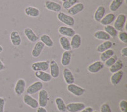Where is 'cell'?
Segmentation results:
<instances>
[{
	"label": "cell",
	"mask_w": 127,
	"mask_h": 112,
	"mask_svg": "<svg viewBox=\"0 0 127 112\" xmlns=\"http://www.w3.org/2000/svg\"><path fill=\"white\" fill-rule=\"evenodd\" d=\"M60 1H62V2H64V1H67V0H60Z\"/></svg>",
	"instance_id": "46"
},
{
	"label": "cell",
	"mask_w": 127,
	"mask_h": 112,
	"mask_svg": "<svg viewBox=\"0 0 127 112\" xmlns=\"http://www.w3.org/2000/svg\"><path fill=\"white\" fill-rule=\"evenodd\" d=\"M92 112H98V111H93Z\"/></svg>",
	"instance_id": "47"
},
{
	"label": "cell",
	"mask_w": 127,
	"mask_h": 112,
	"mask_svg": "<svg viewBox=\"0 0 127 112\" xmlns=\"http://www.w3.org/2000/svg\"><path fill=\"white\" fill-rule=\"evenodd\" d=\"M113 46V43L110 41H105L102 43L98 45L97 47V51L98 53H103L105 51H107L108 49H111Z\"/></svg>",
	"instance_id": "28"
},
{
	"label": "cell",
	"mask_w": 127,
	"mask_h": 112,
	"mask_svg": "<svg viewBox=\"0 0 127 112\" xmlns=\"http://www.w3.org/2000/svg\"><path fill=\"white\" fill-rule=\"evenodd\" d=\"M85 107L83 103H69L66 105V110L69 112H79Z\"/></svg>",
	"instance_id": "9"
},
{
	"label": "cell",
	"mask_w": 127,
	"mask_h": 112,
	"mask_svg": "<svg viewBox=\"0 0 127 112\" xmlns=\"http://www.w3.org/2000/svg\"><path fill=\"white\" fill-rule=\"evenodd\" d=\"M4 69H5V65H4V63H3V62L0 60V72L3 71Z\"/></svg>",
	"instance_id": "44"
},
{
	"label": "cell",
	"mask_w": 127,
	"mask_h": 112,
	"mask_svg": "<svg viewBox=\"0 0 127 112\" xmlns=\"http://www.w3.org/2000/svg\"><path fill=\"white\" fill-rule=\"evenodd\" d=\"M10 39L14 46H19L22 43V38L17 30H12L10 35Z\"/></svg>",
	"instance_id": "16"
},
{
	"label": "cell",
	"mask_w": 127,
	"mask_h": 112,
	"mask_svg": "<svg viewBox=\"0 0 127 112\" xmlns=\"http://www.w3.org/2000/svg\"><path fill=\"white\" fill-rule=\"evenodd\" d=\"M67 89L70 93L73 94L75 96H81L85 92V89H84L82 87L79 86L78 85L75 84H68L67 87Z\"/></svg>",
	"instance_id": "4"
},
{
	"label": "cell",
	"mask_w": 127,
	"mask_h": 112,
	"mask_svg": "<svg viewBox=\"0 0 127 112\" xmlns=\"http://www.w3.org/2000/svg\"><path fill=\"white\" fill-rule=\"evenodd\" d=\"M49 61H39V62H34L32 63L31 69L34 72L38 71H43L46 72L49 69Z\"/></svg>",
	"instance_id": "3"
},
{
	"label": "cell",
	"mask_w": 127,
	"mask_h": 112,
	"mask_svg": "<svg viewBox=\"0 0 127 112\" xmlns=\"http://www.w3.org/2000/svg\"><path fill=\"white\" fill-rule=\"evenodd\" d=\"M119 107L121 112H127V101L125 99H122L119 103Z\"/></svg>",
	"instance_id": "37"
},
{
	"label": "cell",
	"mask_w": 127,
	"mask_h": 112,
	"mask_svg": "<svg viewBox=\"0 0 127 112\" xmlns=\"http://www.w3.org/2000/svg\"><path fill=\"white\" fill-rule=\"evenodd\" d=\"M71 49H77L81 46V36L79 34H75L71 37Z\"/></svg>",
	"instance_id": "19"
},
{
	"label": "cell",
	"mask_w": 127,
	"mask_h": 112,
	"mask_svg": "<svg viewBox=\"0 0 127 112\" xmlns=\"http://www.w3.org/2000/svg\"><path fill=\"white\" fill-rule=\"evenodd\" d=\"M37 112H48L45 107L39 106V107H38V108H37Z\"/></svg>",
	"instance_id": "43"
},
{
	"label": "cell",
	"mask_w": 127,
	"mask_h": 112,
	"mask_svg": "<svg viewBox=\"0 0 127 112\" xmlns=\"http://www.w3.org/2000/svg\"><path fill=\"white\" fill-rule=\"evenodd\" d=\"M118 38L120 41L124 44H127V32L126 31H120L118 34Z\"/></svg>",
	"instance_id": "36"
},
{
	"label": "cell",
	"mask_w": 127,
	"mask_h": 112,
	"mask_svg": "<svg viewBox=\"0 0 127 112\" xmlns=\"http://www.w3.org/2000/svg\"><path fill=\"white\" fill-rule=\"evenodd\" d=\"M45 6L48 10L51 12H57V13L61 12V10H62V6L59 3H56L53 1H50V0L45 1Z\"/></svg>",
	"instance_id": "12"
},
{
	"label": "cell",
	"mask_w": 127,
	"mask_h": 112,
	"mask_svg": "<svg viewBox=\"0 0 127 112\" xmlns=\"http://www.w3.org/2000/svg\"><path fill=\"white\" fill-rule=\"evenodd\" d=\"M26 82L24 79H19L15 86V93L17 96H20L26 90Z\"/></svg>",
	"instance_id": "7"
},
{
	"label": "cell",
	"mask_w": 127,
	"mask_h": 112,
	"mask_svg": "<svg viewBox=\"0 0 127 112\" xmlns=\"http://www.w3.org/2000/svg\"><path fill=\"white\" fill-rule=\"evenodd\" d=\"M3 50H4V49H3V46H1V45H0V53H3Z\"/></svg>",
	"instance_id": "45"
},
{
	"label": "cell",
	"mask_w": 127,
	"mask_h": 112,
	"mask_svg": "<svg viewBox=\"0 0 127 112\" xmlns=\"http://www.w3.org/2000/svg\"><path fill=\"white\" fill-rule=\"evenodd\" d=\"M85 9V5L82 3H78L68 10V13L69 15H76L81 13Z\"/></svg>",
	"instance_id": "21"
},
{
	"label": "cell",
	"mask_w": 127,
	"mask_h": 112,
	"mask_svg": "<svg viewBox=\"0 0 127 112\" xmlns=\"http://www.w3.org/2000/svg\"><path fill=\"white\" fill-rule=\"evenodd\" d=\"M114 55V51L113 49H109L107 51H105L103 53H101L100 55V61L102 62H105V61L109 59V58L112 57Z\"/></svg>",
	"instance_id": "33"
},
{
	"label": "cell",
	"mask_w": 127,
	"mask_h": 112,
	"mask_svg": "<svg viewBox=\"0 0 127 112\" xmlns=\"http://www.w3.org/2000/svg\"><path fill=\"white\" fill-rule=\"evenodd\" d=\"M62 74H63L64 79L65 83L67 84V85L74 83L75 77L70 69H69L68 68H64Z\"/></svg>",
	"instance_id": "14"
},
{
	"label": "cell",
	"mask_w": 127,
	"mask_h": 112,
	"mask_svg": "<svg viewBox=\"0 0 127 112\" xmlns=\"http://www.w3.org/2000/svg\"><path fill=\"white\" fill-rule=\"evenodd\" d=\"M104 31L108 34L111 37H116L118 34L117 30L111 25L104 26Z\"/></svg>",
	"instance_id": "34"
},
{
	"label": "cell",
	"mask_w": 127,
	"mask_h": 112,
	"mask_svg": "<svg viewBox=\"0 0 127 112\" xmlns=\"http://www.w3.org/2000/svg\"><path fill=\"white\" fill-rule=\"evenodd\" d=\"M25 14L29 17H38L40 15V10L38 8L28 6L24 10Z\"/></svg>",
	"instance_id": "18"
},
{
	"label": "cell",
	"mask_w": 127,
	"mask_h": 112,
	"mask_svg": "<svg viewBox=\"0 0 127 112\" xmlns=\"http://www.w3.org/2000/svg\"><path fill=\"white\" fill-rule=\"evenodd\" d=\"M48 100H49L48 93L45 89H42L39 92V96H38L39 106L41 107H46L48 105Z\"/></svg>",
	"instance_id": "8"
},
{
	"label": "cell",
	"mask_w": 127,
	"mask_h": 112,
	"mask_svg": "<svg viewBox=\"0 0 127 112\" xmlns=\"http://www.w3.org/2000/svg\"><path fill=\"white\" fill-rule=\"evenodd\" d=\"M79 3V0H67L63 2L62 6L65 10H69L72 6L75 5L77 3Z\"/></svg>",
	"instance_id": "35"
},
{
	"label": "cell",
	"mask_w": 127,
	"mask_h": 112,
	"mask_svg": "<svg viewBox=\"0 0 127 112\" xmlns=\"http://www.w3.org/2000/svg\"><path fill=\"white\" fill-rule=\"evenodd\" d=\"M6 101L3 98L0 97V112H4V106H5Z\"/></svg>",
	"instance_id": "40"
},
{
	"label": "cell",
	"mask_w": 127,
	"mask_h": 112,
	"mask_svg": "<svg viewBox=\"0 0 127 112\" xmlns=\"http://www.w3.org/2000/svg\"><path fill=\"white\" fill-rule=\"evenodd\" d=\"M124 0H113L109 5V10L111 12H116L123 4Z\"/></svg>",
	"instance_id": "32"
},
{
	"label": "cell",
	"mask_w": 127,
	"mask_h": 112,
	"mask_svg": "<svg viewBox=\"0 0 127 112\" xmlns=\"http://www.w3.org/2000/svg\"><path fill=\"white\" fill-rule=\"evenodd\" d=\"M104 62L101 61H96L90 64L87 67V70L91 73H97L102 70L104 67Z\"/></svg>",
	"instance_id": "6"
},
{
	"label": "cell",
	"mask_w": 127,
	"mask_h": 112,
	"mask_svg": "<svg viewBox=\"0 0 127 112\" xmlns=\"http://www.w3.org/2000/svg\"><path fill=\"white\" fill-rule=\"evenodd\" d=\"M49 68L50 70V74L51 75L52 78L57 79V78L59 77L60 74V69L56 61L54 60H52L51 61H50Z\"/></svg>",
	"instance_id": "10"
},
{
	"label": "cell",
	"mask_w": 127,
	"mask_h": 112,
	"mask_svg": "<svg viewBox=\"0 0 127 112\" xmlns=\"http://www.w3.org/2000/svg\"><path fill=\"white\" fill-rule=\"evenodd\" d=\"M72 58V53L70 51H65L61 56V63L62 66L67 67L70 65Z\"/></svg>",
	"instance_id": "20"
},
{
	"label": "cell",
	"mask_w": 127,
	"mask_h": 112,
	"mask_svg": "<svg viewBox=\"0 0 127 112\" xmlns=\"http://www.w3.org/2000/svg\"><path fill=\"white\" fill-rule=\"evenodd\" d=\"M121 55L123 56H124L125 58L127 57V47H123V49H121Z\"/></svg>",
	"instance_id": "41"
},
{
	"label": "cell",
	"mask_w": 127,
	"mask_h": 112,
	"mask_svg": "<svg viewBox=\"0 0 127 112\" xmlns=\"http://www.w3.org/2000/svg\"><path fill=\"white\" fill-rule=\"evenodd\" d=\"M23 101L26 105L29 106L31 108L36 109L38 107H39V103H38V101L32 97L29 94H26L23 97Z\"/></svg>",
	"instance_id": "11"
},
{
	"label": "cell",
	"mask_w": 127,
	"mask_h": 112,
	"mask_svg": "<svg viewBox=\"0 0 127 112\" xmlns=\"http://www.w3.org/2000/svg\"><path fill=\"white\" fill-rule=\"evenodd\" d=\"M100 112H112L111 106L107 103H104L100 106Z\"/></svg>",
	"instance_id": "39"
},
{
	"label": "cell",
	"mask_w": 127,
	"mask_h": 112,
	"mask_svg": "<svg viewBox=\"0 0 127 112\" xmlns=\"http://www.w3.org/2000/svg\"><path fill=\"white\" fill-rule=\"evenodd\" d=\"M43 88V84L41 81H36L33 82L26 89V92L28 94H35L37 92H39Z\"/></svg>",
	"instance_id": "5"
},
{
	"label": "cell",
	"mask_w": 127,
	"mask_h": 112,
	"mask_svg": "<svg viewBox=\"0 0 127 112\" xmlns=\"http://www.w3.org/2000/svg\"><path fill=\"white\" fill-rule=\"evenodd\" d=\"M126 21H127V16L125 14L120 13L116 18L114 22V27L117 31H122L126 25Z\"/></svg>",
	"instance_id": "2"
},
{
	"label": "cell",
	"mask_w": 127,
	"mask_h": 112,
	"mask_svg": "<svg viewBox=\"0 0 127 112\" xmlns=\"http://www.w3.org/2000/svg\"><path fill=\"white\" fill-rule=\"evenodd\" d=\"M55 105L57 106V108L59 112H65L66 110V104L65 103L64 101L61 98L58 97L55 100Z\"/></svg>",
	"instance_id": "31"
},
{
	"label": "cell",
	"mask_w": 127,
	"mask_h": 112,
	"mask_svg": "<svg viewBox=\"0 0 127 112\" xmlns=\"http://www.w3.org/2000/svg\"><path fill=\"white\" fill-rule=\"evenodd\" d=\"M105 13V8L104 6H99L94 13V20L97 22H100L104 17Z\"/></svg>",
	"instance_id": "24"
},
{
	"label": "cell",
	"mask_w": 127,
	"mask_h": 112,
	"mask_svg": "<svg viewBox=\"0 0 127 112\" xmlns=\"http://www.w3.org/2000/svg\"><path fill=\"white\" fill-rule=\"evenodd\" d=\"M116 16L114 13H109L106 15H104L102 19L100 21V24L104 26L109 25L113 22H114Z\"/></svg>",
	"instance_id": "23"
},
{
	"label": "cell",
	"mask_w": 127,
	"mask_h": 112,
	"mask_svg": "<svg viewBox=\"0 0 127 112\" xmlns=\"http://www.w3.org/2000/svg\"><path fill=\"white\" fill-rule=\"evenodd\" d=\"M59 43L62 49L64 51H71V42L67 37L61 36L59 38Z\"/></svg>",
	"instance_id": "26"
},
{
	"label": "cell",
	"mask_w": 127,
	"mask_h": 112,
	"mask_svg": "<svg viewBox=\"0 0 127 112\" xmlns=\"http://www.w3.org/2000/svg\"><path fill=\"white\" fill-rule=\"evenodd\" d=\"M59 33L65 37H72L76 34L75 30L71 27L68 26H61L58 29Z\"/></svg>",
	"instance_id": "13"
},
{
	"label": "cell",
	"mask_w": 127,
	"mask_h": 112,
	"mask_svg": "<svg viewBox=\"0 0 127 112\" xmlns=\"http://www.w3.org/2000/svg\"><path fill=\"white\" fill-rule=\"evenodd\" d=\"M95 39L101 41H109L111 37L104 30H97L94 34Z\"/></svg>",
	"instance_id": "27"
},
{
	"label": "cell",
	"mask_w": 127,
	"mask_h": 112,
	"mask_svg": "<svg viewBox=\"0 0 127 112\" xmlns=\"http://www.w3.org/2000/svg\"><path fill=\"white\" fill-rule=\"evenodd\" d=\"M94 111L93 108L90 106H88V107H85V108L83 109L82 110L80 111V112H92Z\"/></svg>",
	"instance_id": "42"
},
{
	"label": "cell",
	"mask_w": 127,
	"mask_h": 112,
	"mask_svg": "<svg viewBox=\"0 0 127 112\" xmlns=\"http://www.w3.org/2000/svg\"><path fill=\"white\" fill-rule=\"evenodd\" d=\"M123 74L124 73H123V72L122 70L113 73V75H111V79H110L111 84L114 85V86L118 84L121 79H122V78H123Z\"/></svg>",
	"instance_id": "25"
},
{
	"label": "cell",
	"mask_w": 127,
	"mask_h": 112,
	"mask_svg": "<svg viewBox=\"0 0 127 112\" xmlns=\"http://www.w3.org/2000/svg\"><path fill=\"white\" fill-rule=\"evenodd\" d=\"M116 60H117L115 56H112V57L109 58V59H107V60L104 62V65H105V66L109 68L110 67L112 66V65H113V64H114V63L116 62Z\"/></svg>",
	"instance_id": "38"
},
{
	"label": "cell",
	"mask_w": 127,
	"mask_h": 112,
	"mask_svg": "<svg viewBox=\"0 0 127 112\" xmlns=\"http://www.w3.org/2000/svg\"><path fill=\"white\" fill-rule=\"evenodd\" d=\"M123 66H124V65H123L122 61L120 60H117L116 62L109 67V72L112 73L118 72V71L121 70L123 69Z\"/></svg>",
	"instance_id": "30"
},
{
	"label": "cell",
	"mask_w": 127,
	"mask_h": 112,
	"mask_svg": "<svg viewBox=\"0 0 127 112\" xmlns=\"http://www.w3.org/2000/svg\"><path fill=\"white\" fill-rule=\"evenodd\" d=\"M57 18L60 22L63 23L64 24L66 25L68 27H72L74 25L75 20L71 15L66 14L64 12H60L58 13L57 15Z\"/></svg>",
	"instance_id": "1"
},
{
	"label": "cell",
	"mask_w": 127,
	"mask_h": 112,
	"mask_svg": "<svg viewBox=\"0 0 127 112\" xmlns=\"http://www.w3.org/2000/svg\"><path fill=\"white\" fill-rule=\"evenodd\" d=\"M35 76L39 79L41 82H49L52 80V77L49 73L43 71H38L35 72Z\"/></svg>",
	"instance_id": "22"
},
{
	"label": "cell",
	"mask_w": 127,
	"mask_h": 112,
	"mask_svg": "<svg viewBox=\"0 0 127 112\" xmlns=\"http://www.w3.org/2000/svg\"><path fill=\"white\" fill-rule=\"evenodd\" d=\"M45 46L41 41H37L31 51V55L34 58H38L41 55Z\"/></svg>",
	"instance_id": "15"
},
{
	"label": "cell",
	"mask_w": 127,
	"mask_h": 112,
	"mask_svg": "<svg viewBox=\"0 0 127 112\" xmlns=\"http://www.w3.org/2000/svg\"><path fill=\"white\" fill-rule=\"evenodd\" d=\"M40 41H41L44 45L48 47H52L54 45V41L52 40L50 36L48 34H43L41 36Z\"/></svg>",
	"instance_id": "29"
},
{
	"label": "cell",
	"mask_w": 127,
	"mask_h": 112,
	"mask_svg": "<svg viewBox=\"0 0 127 112\" xmlns=\"http://www.w3.org/2000/svg\"><path fill=\"white\" fill-rule=\"evenodd\" d=\"M24 33L26 38L31 43H36L38 40V36L36 34L34 30L29 27H27L24 30Z\"/></svg>",
	"instance_id": "17"
}]
</instances>
